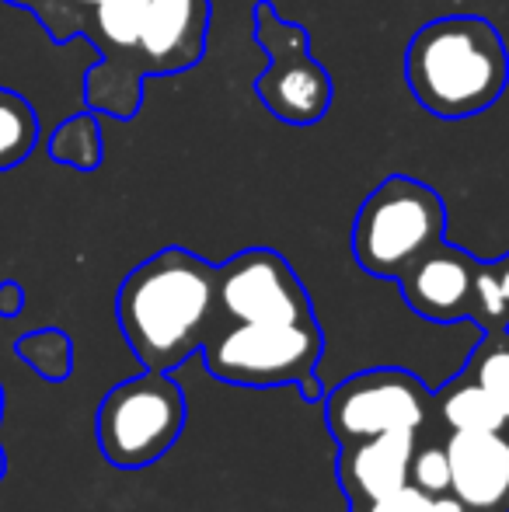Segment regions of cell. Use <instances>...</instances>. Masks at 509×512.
Listing matches in <instances>:
<instances>
[{
    "instance_id": "603a6c76",
    "label": "cell",
    "mask_w": 509,
    "mask_h": 512,
    "mask_svg": "<svg viewBox=\"0 0 509 512\" xmlns=\"http://www.w3.org/2000/svg\"><path fill=\"white\" fill-rule=\"evenodd\" d=\"M63 4H67V11L74 14V28H84L81 14H91V7H98L102 0H63Z\"/></svg>"
},
{
    "instance_id": "6da1fadb",
    "label": "cell",
    "mask_w": 509,
    "mask_h": 512,
    "mask_svg": "<svg viewBox=\"0 0 509 512\" xmlns=\"http://www.w3.org/2000/svg\"><path fill=\"white\" fill-rule=\"evenodd\" d=\"M116 314L143 370L175 373L217 321V265L185 248H161L123 279Z\"/></svg>"
},
{
    "instance_id": "7a4b0ae2",
    "label": "cell",
    "mask_w": 509,
    "mask_h": 512,
    "mask_svg": "<svg viewBox=\"0 0 509 512\" xmlns=\"http://www.w3.org/2000/svg\"><path fill=\"white\" fill-rule=\"evenodd\" d=\"M405 81L429 115L471 119L503 98L509 84V49L489 18H433L408 42Z\"/></svg>"
},
{
    "instance_id": "2e32d148",
    "label": "cell",
    "mask_w": 509,
    "mask_h": 512,
    "mask_svg": "<svg viewBox=\"0 0 509 512\" xmlns=\"http://www.w3.org/2000/svg\"><path fill=\"white\" fill-rule=\"evenodd\" d=\"M39 143V112L25 95L0 88V171L25 161Z\"/></svg>"
},
{
    "instance_id": "277c9868",
    "label": "cell",
    "mask_w": 509,
    "mask_h": 512,
    "mask_svg": "<svg viewBox=\"0 0 509 512\" xmlns=\"http://www.w3.org/2000/svg\"><path fill=\"white\" fill-rule=\"evenodd\" d=\"M447 206L440 192L408 175H391L370 192L353 220V258L367 276L398 279L443 241Z\"/></svg>"
},
{
    "instance_id": "e0dca14e",
    "label": "cell",
    "mask_w": 509,
    "mask_h": 512,
    "mask_svg": "<svg viewBox=\"0 0 509 512\" xmlns=\"http://www.w3.org/2000/svg\"><path fill=\"white\" fill-rule=\"evenodd\" d=\"M49 157L74 171H95L102 164V129L91 112L67 119L49 136Z\"/></svg>"
},
{
    "instance_id": "cb8c5ba5",
    "label": "cell",
    "mask_w": 509,
    "mask_h": 512,
    "mask_svg": "<svg viewBox=\"0 0 509 512\" xmlns=\"http://www.w3.org/2000/svg\"><path fill=\"white\" fill-rule=\"evenodd\" d=\"M7 4H14V7H28V11H46L49 4H53V0H7Z\"/></svg>"
},
{
    "instance_id": "9a60e30c",
    "label": "cell",
    "mask_w": 509,
    "mask_h": 512,
    "mask_svg": "<svg viewBox=\"0 0 509 512\" xmlns=\"http://www.w3.org/2000/svg\"><path fill=\"white\" fill-rule=\"evenodd\" d=\"M464 377H471L492 401L503 411L509 425V328L482 331L478 345L471 349L468 363H464Z\"/></svg>"
},
{
    "instance_id": "44dd1931",
    "label": "cell",
    "mask_w": 509,
    "mask_h": 512,
    "mask_svg": "<svg viewBox=\"0 0 509 512\" xmlns=\"http://www.w3.org/2000/svg\"><path fill=\"white\" fill-rule=\"evenodd\" d=\"M394 502H398V512H468L450 492L429 495V492H419L415 485L398 488V492H394Z\"/></svg>"
},
{
    "instance_id": "5bb4252c",
    "label": "cell",
    "mask_w": 509,
    "mask_h": 512,
    "mask_svg": "<svg viewBox=\"0 0 509 512\" xmlns=\"http://www.w3.org/2000/svg\"><path fill=\"white\" fill-rule=\"evenodd\" d=\"M433 415L447 432H485V429H509L496 401L482 391L471 377L457 373L447 387L433 394Z\"/></svg>"
},
{
    "instance_id": "7c38bea8",
    "label": "cell",
    "mask_w": 509,
    "mask_h": 512,
    "mask_svg": "<svg viewBox=\"0 0 509 512\" xmlns=\"http://www.w3.org/2000/svg\"><path fill=\"white\" fill-rule=\"evenodd\" d=\"M450 495L468 512H509V429L447 432Z\"/></svg>"
},
{
    "instance_id": "30bf717a",
    "label": "cell",
    "mask_w": 509,
    "mask_h": 512,
    "mask_svg": "<svg viewBox=\"0 0 509 512\" xmlns=\"http://www.w3.org/2000/svg\"><path fill=\"white\" fill-rule=\"evenodd\" d=\"M482 258L468 255L457 244H433L426 255H419L394 283H398L405 304L419 317L433 324L471 321L475 307V279Z\"/></svg>"
},
{
    "instance_id": "ac0fdd59",
    "label": "cell",
    "mask_w": 509,
    "mask_h": 512,
    "mask_svg": "<svg viewBox=\"0 0 509 512\" xmlns=\"http://www.w3.org/2000/svg\"><path fill=\"white\" fill-rule=\"evenodd\" d=\"M471 321L482 331L509 328V251L503 258H496V262L478 265Z\"/></svg>"
},
{
    "instance_id": "5b68a950",
    "label": "cell",
    "mask_w": 509,
    "mask_h": 512,
    "mask_svg": "<svg viewBox=\"0 0 509 512\" xmlns=\"http://www.w3.org/2000/svg\"><path fill=\"white\" fill-rule=\"evenodd\" d=\"M185 429V394L171 373L143 370L116 384L98 408V446L119 471L150 467Z\"/></svg>"
},
{
    "instance_id": "9c48e42d",
    "label": "cell",
    "mask_w": 509,
    "mask_h": 512,
    "mask_svg": "<svg viewBox=\"0 0 509 512\" xmlns=\"http://www.w3.org/2000/svg\"><path fill=\"white\" fill-rule=\"evenodd\" d=\"M150 0H102L88 14V35L102 49V63L88 74V105L133 119L140 105V77L133 74V49Z\"/></svg>"
},
{
    "instance_id": "ba28073f",
    "label": "cell",
    "mask_w": 509,
    "mask_h": 512,
    "mask_svg": "<svg viewBox=\"0 0 509 512\" xmlns=\"http://www.w3.org/2000/svg\"><path fill=\"white\" fill-rule=\"evenodd\" d=\"M217 317L224 321H314L304 283L279 251L248 248L217 265Z\"/></svg>"
},
{
    "instance_id": "8992f818",
    "label": "cell",
    "mask_w": 509,
    "mask_h": 512,
    "mask_svg": "<svg viewBox=\"0 0 509 512\" xmlns=\"http://www.w3.org/2000/svg\"><path fill=\"white\" fill-rule=\"evenodd\" d=\"M255 42L269 53V67L255 81V95L286 126H314L332 105V74L311 56L300 25L279 18L269 0L255 4Z\"/></svg>"
},
{
    "instance_id": "d4e9b609",
    "label": "cell",
    "mask_w": 509,
    "mask_h": 512,
    "mask_svg": "<svg viewBox=\"0 0 509 512\" xmlns=\"http://www.w3.org/2000/svg\"><path fill=\"white\" fill-rule=\"evenodd\" d=\"M0 415H4V391H0Z\"/></svg>"
},
{
    "instance_id": "52a82bcc",
    "label": "cell",
    "mask_w": 509,
    "mask_h": 512,
    "mask_svg": "<svg viewBox=\"0 0 509 512\" xmlns=\"http://www.w3.org/2000/svg\"><path fill=\"white\" fill-rule=\"evenodd\" d=\"M433 394L405 370H367L325 394V422L339 446H353L384 432H426Z\"/></svg>"
},
{
    "instance_id": "4fadbf2b",
    "label": "cell",
    "mask_w": 509,
    "mask_h": 512,
    "mask_svg": "<svg viewBox=\"0 0 509 512\" xmlns=\"http://www.w3.org/2000/svg\"><path fill=\"white\" fill-rule=\"evenodd\" d=\"M419 432H384L353 446H339V481L349 506L363 509L408 485Z\"/></svg>"
},
{
    "instance_id": "ffe728a7",
    "label": "cell",
    "mask_w": 509,
    "mask_h": 512,
    "mask_svg": "<svg viewBox=\"0 0 509 512\" xmlns=\"http://www.w3.org/2000/svg\"><path fill=\"white\" fill-rule=\"evenodd\" d=\"M408 485H415L419 492L443 495L450 492V460L443 443H429L419 436L412 453V464H408Z\"/></svg>"
},
{
    "instance_id": "d6986e66",
    "label": "cell",
    "mask_w": 509,
    "mask_h": 512,
    "mask_svg": "<svg viewBox=\"0 0 509 512\" xmlns=\"http://www.w3.org/2000/svg\"><path fill=\"white\" fill-rule=\"evenodd\" d=\"M18 356L39 373L42 380H53L63 384L74 370V349H70V338L56 328L32 331L18 342Z\"/></svg>"
},
{
    "instance_id": "3957f363",
    "label": "cell",
    "mask_w": 509,
    "mask_h": 512,
    "mask_svg": "<svg viewBox=\"0 0 509 512\" xmlns=\"http://www.w3.org/2000/svg\"><path fill=\"white\" fill-rule=\"evenodd\" d=\"M321 324L314 321H224L217 317L203 342V363L224 384L283 387L297 384L304 398H321Z\"/></svg>"
},
{
    "instance_id": "8fae6325",
    "label": "cell",
    "mask_w": 509,
    "mask_h": 512,
    "mask_svg": "<svg viewBox=\"0 0 509 512\" xmlns=\"http://www.w3.org/2000/svg\"><path fill=\"white\" fill-rule=\"evenodd\" d=\"M210 0H150L133 49V74H178L203 60Z\"/></svg>"
},
{
    "instance_id": "7402d4cb",
    "label": "cell",
    "mask_w": 509,
    "mask_h": 512,
    "mask_svg": "<svg viewBox=\"0 0 509 512\" xmlns=\"http://www.w3.org/2000/svg\"><path fill=\"white\" fill-rule=\"evenodd\" d=\"M25 307V290L18 283H0V317H14Z\"/></svg>"
}]
</instances>
